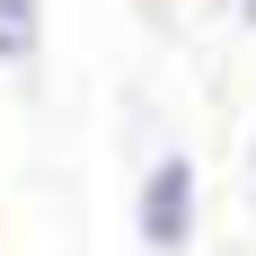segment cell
Returning a JSON list of instances; mask_svg holds the SVG:
<instances>
[{"instance_id": "cell-3", "label": "cell", "mask_w": 256, "mask_h": 256, "mask_svg": "<svg viewBox=\"0 0 256 256\" xmlns=\"http://www.w3.org/2000/svg\"><path fill=\"white\" fill-rule=\"evenodd\" d=\"M230 9H238V26H256V0H230Z\"/></svg>"}, {"instance_id": "cell-4", "label": "cell", "mask_w": 256, "mask_h": 256, "mask_svg": "<svg viewBox=\"0 0 256 256\" xmlns=\"http://www.w3.org/2000/svg\"><path fill=\"white\" fill-rule=\"evenodd\" d=\"M248 186H256V132H248Z\"/></svg>"}, {"instance_id": "cell-1", "label": "cell", "mask_w": 256, "mask_h": 256, "mask_svg": "<svg viewBox=\"0 0 256 256\" xmlns=\"http://www.w3.org/2000/svg\"><path fill=\"white\" fill-rule=\"evenodd\" d=\"M132 238H142V256H194V238H204V159L194 150H150L142 159Z\"/></svg>"}, {"instance_id": "cell-2", "label": "cell", "mask_w": 256, "mask_h": 256, "mask_svg": "<svg viewBox=\"0 0 256 256\" xmlns=\"http://www.w3.org/2000/svg\"><path fill=\"white\" fill-rule=\"evenodd\" d=\"M44 62V0H0V71Z\"/></svg>"}]
</instances>
